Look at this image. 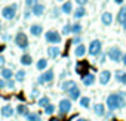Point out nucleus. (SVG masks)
<instances>
[{
	"mask_svg": "<svg viewBox=\"0 0 126 121\" xmlns=\"http://www.w3.org/2000/svg\"><path fill=\"white\" fill-rule=\"evenodd\" d=\"M71 33H73V34H76V36H77V34H80V33H82V24H79V22L73 24V25H71Z\"/></svg>",
	"mask_w": 126,
	"mask_h": 121,
	"instance_id": "obj_30",
	"label": "nucleus"
},
{
	"mask_svg": "<svg viewBox=\"0 0 126 121\" xmlns=\"http://www.w3.org/2000/svg\"><path fill=\"white\" fill-rule=\"evenodd\" d=\"M30 33H31V36L39 37V36H42V33H43V27H42L40 24H33V25L30 27Z\"/></svg>",
	"mask_w": 126,
	"mask_h": 121,
	"instance_id": "obj_13",
	"label": "nucleus"
},
{
	"mask_svg": "<svg viewBox=\"0 0 126 121\" xmlns=\"http://www.w3.org/2000/svg\"><path fill=\"white\" fill-rule=\"evenodd\" d=\"M110 80H111V73H110L108 70H104V71L99 74V83H101L102 86H105V84L110 83Z\"/></svg>",
	"mask_w": 126,
	"mask_h": 121,
	"instance_id": "obj_11",
	"label": "nucleus"
},
{
	"mask_svg": "<svg viewBox=\"0 0 126 121\" xmlns=\"http://www.w3.org/2000/svg\"><path fill=\"white\" fill-rule=\"evenodd\" d=\"M37 2H39V0H25V5H27V8H31V6H34Z\"/></svg>",
	"mask_w": 126,
	"mask_h": 121,
	"instance_id": "obj_38",
	"label": "nucleus"
},
{
	"mask_svg": "<svg viewBox=\"0 0 126 121\" xmlns=\"http://www.w3.org/2000/svg\"><path fill=\"white\" fill-rule=\"evenodd\" d=\"M27 120L28 121H42V117L37 112H28L27 114Z\"/></svg>",
	"mask_w": 126,
	"mask_h": 121,
	"instance_id": "obj_27",
	"label": "nucleus"
},
{
	"mask_svg": "<svg viewBox=\"0 0 126 121\" xmlns=\"http://www.w3.org/2000/svg\"><path fill=\"white\" fill-rule=\"evenodd\" d=\"M2 115H3L5 118L12 117V115H14V108H12L11 105H5V106L2 108Z\"/></svg>",
	"mask_w": 126,
	"mask_h": 121,
	"instance_id": "obj_21",
	"label": "nucleus"
},
{
	"mask_svg": "<svg viewBox=\"0 0 126 121\" xmlns=\"http://www.w3.org/2000/svg\"><path fill=\"white\" fill-rule=\"evenodd\" d=\"M11 38H12V37H11V34H5V36H3V40H6V41H8V40H11Z\"/></svg>",
	"mask_w": 126,
	"mask_h": 121,
	"instance_id": "obj_45",
	"label": "nucleus"
},
{
	"mask_svg": "<svg viewBox=\"0 0 126 121\" xmlns=\"http://www.w3.org/2000/svg\"><path fill=\"white\" fill-rule=\"evenodd\" d=\"M58 2H64V0H58Z\"/></svg>",
	"mask_w": 126,
	"mask_h": 121,
	"instance_id": "obj_52",
	"label": "nucleus"
},
{
	"mask_svg": "<svg viewBox=\"0 0 126 121\" xmlns=\"http://www.w3.org/2000/svg\"><path fill=\"white\" fill-rule=\"evenodd\" d=\"M85 15H86V9H85V6H79V8L73 12L74 19H80V18H83Z\"/></svg>",
	"mask_w": 126,
	"mask_h": 121,
	"instance_id": "obj_19",
	"label": "nucleus"
},
{
	"mask_svg": "<svg viewBox=\"0 0 126 121\" xmlns=\"http://www.w3.org/2000/svg\"><path fill=\"white\" fill-rule=\"evenodd\" d=\"M47 103H49V97H47V96H42V97L39 99V102H37V105H39L40 108H45Z\"/></svg>",
	"mask_w": 126,
	"mask_h": 121,
	"instance_id": "obj_32",
	"label": "nucleus"
},
{
	"mask_svg": "<svg viewBox=\"0 0 126 121\" xmlns=\"http://www.w3.org/2000/svg\"><path fill=\"white\" fill-rule=\"evenodd\" d=\"M53 78H55L53 71H52V70H47V71H45L42 75H39L37 83H39V84H47V83H50Z\"/></svg>",
	"mask_w": 126,
	"mask_h": 121,
	"instance_id": "obj_8",
	"label": "nucleus"
},
{
	"mask_svg": "<svg viewBox=\"0 0 126 121\" xmlns=\"http://www.w3.org/2000/svg\"><path fill=\"white\" fill-rule=\"evenodd\" d=\"M116 81L126 86V73L125 71H116Z\"/></svg>",
	"mask_w": 126,
	"mask_h": 121,
	"instance_id": "obj_24",
	"label": "nucleus"
},
{
	"mask_svg": "<svg viewBox=\"0 0 126 121\" xmlns=\"http://www.w3.org/2000/svg\"><path fill=\"white\" fill-rule=\"evenodd\" d=\"M16 112H18V115H21V117H27V114H28L30 111H28V106H27V105L19 103V105L16 106Z\"/></svg>",
	"mask_w": 126,
	"mask_h": 121,
	"instance_id": "obj_20",
	"label": "nucleus"
},
{
	"mask_svg": "<svg viewBox=\"0 0 126 121\" xmlns=\"http://www.w3.org/2000/svg\"><path fill=\"white\" fill-rule=\"evenodd\" d=\"M82 83H83L86 87H89V86H94V83H95V75H94V74H86V75H83V78H82Z\"/></svg>",
	"mask_w": 126,
	"mask_h": 121,
	"instance_id": "obj_16",
	"label": "nucleus"
},
{
	"mask_svg": "<svg viewBox=\"0 0 126 121\" xmlns=\"http://www.w3.org/2000/svg\"><path fill=\"white\" fill-rule=\"evenodd\" d=\"M67 93H68V97H70L71 100H77V99L80 97V89L77 87V84H76V86H73L71 89H68V90H67Z\"/></svg>",
	"mask_w": 126,
	"mask_h": 121,
	"instance_id": "obj_10",
	"label": "nucleus"
},
{
	"mask_svg": "<svg viewBox=\"0 0 126 121\" xmlns=\"http://www.w3.org/2000/svg\"><path fill=\"white\" fill-rule=\"evenodd\" d=\"M53 111H55V106L49 102L46 106H45V114H47V115H50V114H53Z\"/></svg>",
	"mask_w": 126,
	"mask_h": 121,
	"instance_id": "obj_33",
	"label": "nucleus"
},
{
	"mask_svg": "<svg viewBox=\"0 0 126 121\" xmlns=\"http://www.w3.org/2000/svg\"><path fill=\"white\" fill-rule=\"evenodd\" d=\"M68 34H71V24H65L62 28V36H68Z\"/></svg>",
	"mask_w": 126,
	"mask_h": 121,
	"instance_id": "obj_34",
	"label": "nucleus"
},
{
	"mask_svg": "<svg viewBox=\"0 0 126 121\" xmlns=\"http://www.w3.org/2000/svg\"><path fill=\"white\" fill-rule=\"evenodd\" d=\"M2 77L5 80H9V78H14V71L11 68H2Z\"/></svg>",
	"mask_w": 126,
	"mask_h": 121,
	"instance_id": "obj_26",
	"label": "nucleus"
},
{
	"mask_svg": "<svg viewBox=\"0 0 126 121\" xmlns=\"http://www.w3.org/2000/svg\"><path fill=\"white\" fill-rule=\"evenodd\" d=\"M122 62H123V65L126 67V53H125V55H122Z\"/></svg>",
	"mask_w": 126,
	"mask_h": 121,
	"instance_id": "obj_44",
	"label": "nucleus"
},
{
	"mask_svg": "<svg viewBox=\"0 0 126 121\" xmlns=\"http://www.w3.org/2000/svg\"><path fill=\"white\" fill-rule=\"evenodd\" d=\"M125 93H111L107 97V108L110 111H116V109H122L126 105L125 100Z\"/></svg>",
	"mask_w": 126,
	"mask_h": 121,
	"instance_id": "obj_1",
	"label": "nucleus"
},
{
	"mask_svg": "<svg viewBox=\"0 0 126 121\" xmlns=\"http://www.w3.org/2000/svg\"><path fill=\"white\" fill-rule=\"evenodd\" d=\"M46 67H47V59L42 58V59H39V60H37L36 68H37L39 71H45V68H46Z\"/></svg>",
	"mask_w": 126,
	"mask_h": 121,
	"instance_id": "obj_25",
	"label": "nucleus"
},
{
	"mask_svg": "<svg viewBox=\"0 0 126 121\" xmlns=\"http://www.w3.org/2000/svg\"><path fill=\"white\" fill-rule=\"evenodd\" d=\"M122 27H123V30H125V31H126V21H125V22H123V24H122Z\"/></svg>",
	"mask_w": 126,
	"mask_h": 121,
	"instance_id": "obj_47",
	"label": "nucleus"
},
{
	"mask_svg": "<svg viewBox=\"0 0 126 121\" xmlns=\"http://www.w3.org/2000/svg\"><path fill=\"white\" fill-rule=\"evenodd\" d=\"M16 11H18V5H16V3H12V5H9V6H6V8L2 9V16H3L5 19L11 21V19L15 18Z\"/></svg>",
	"mask_w": 126,
	"mask_h": 121,
	"instance_id": "obj_2",
	"label": "nucleus"
},
{
	"mask_svg": "<svg viewBox=\"0 0 126 121\" xmlns=\"http://www.w3.org/2000/svg\"><path fill=\"white\" fill-rule=\"evenodd\" d=\"M89 55L91 56H98V55H101V50H102V43L99 41V40H92L91 41V44H89Z\"/></svg>",
	"mask_w": 126,
	"mask_h": 121,
	"instance_id": "obj_4",
	"label": "nucleus"
},
{
	"mask_svg": "<svg viewBox=\"0 0 126 121\" xmlns=\"http://www.w3.org/2000/svg\"><path fill=\"white\" fill-rule=\"evenodd\" d=\"M79 103H80V106L82 108H89V105H91V99L89 97H86V96H83V97H79Z\"/></svg>",
	"mask_w": 126,
	"mask_h": 121,
	"instance_id": "obj_29",
	"label": "nucleus"
},
{
	"mask_svg": "<svg viewBox=\"0 0 126 121\" xmlns=\"http://www.w3.org/2000/svg\"><path fill=\"white\" fill-rule=\"evenodd\" d=\"M6 87H8V89H12V90H14V89H15V81H14L12 78L6 80Z\"/></svg>",
	"mask_w": 126,
	"mask_h": 121,
	"instance_id": "obj_35",
	"label": "nucleus"
},
{
	"mask_svg": "<svg viewBox=\"0 0 126 121\" xmlns=\"http://www.w3.org/2000/svg\"><path fill=\"white\" fill-rule=\"evenodd\" d=\"M3 49H5V46H0V52H2V50H3Z\"/></svg>",
	"mask_w": 126,
	"mask_h": 121,
	"instance_id": "obj_49",
	"label": "nucleus"
},
{
	"mask_svg": "<svg viewBox=\"0 0 126 121\" xmlns=\"http://www.w3.org/2000/svg\"><path fill=\"white\" fill-rule=\"evenodd\" d=\"M0 30H2V22H0Z\"/></svg>",
	"mask_w": 126,
	"mask_h": 121,
	"instance_id": "obj_51",
	"label": "nucleus"
},
{
	"mask_svg": "<svg viewBox=\"0 0 126 121\" xmlns=\"http://www.w3.org/2000/svg\"><path fill=\"white\" fill-rule=\"evenodd\" d=\"M61 12L62 13H65V15H70V13H73V3L70 2H65L64 0V3H62V6H61Z\"/></svg>",
	"mask_w": 126,
	"mask_h": 121,
	"instance_id": "obj_14",
	"label": "nucleus"
},
{
	"mask_svg": "<svg viewBox=\"0 0 126 121\" xmlns=\"http://www.w3.org/2000/svg\"><path fill=\"white\" fill-rule=\"evenodd\" d=\"M94 112L98 117H104L105 115V106H104V103H95L94 105Z\"/></svg>",
	"mask_w": 126,
	"mask_h": 121,
	"instance_id": "obj_18",
	"label": "nucleus"
},
{
	"mask_svg": "<svg viewBox=\"0 0 126 121\" xmlns=\"http://www.w3.org/2000/svg\"><path fill=\"white\" fill-rule=\"evenodd\" d=\"M21 64H22V65H25V67L31 65V64H33V58H31V55H28V53L21 55Z\"/></svg>",
	"mask_w": 126,
	"mask_h": 121,
	"instance_id": "obj_22",
	"label": "nucleus"
},
{
	"mask_svg": "<svg viewBox=\"0 0 126 121\" xmlns=\"http://www.w3.org/2000/svg\"><path fill=\"white\" fill-rule=\"evenodd\" d=\"M85 53H86V47H85V44H77L76 46V50H74V55L76 56H79V58H82V56H85Z\"/></svg>",
	"mask_w": 126,
	"mask_h": 121,
	"instance_id": "obj_23",
	"label": "nucleus"
},
{
	"mask_svg": "<svg viewBox=\"0 0 126 121\" xmlns=\"http://www.w3.org/2000/svg\"><path fill=\"white\" fill-rule=\"evenodd\" d=\"M58 111H59V115H65L71 111V102L70 99H61L59 103H58Z\"/></svg>",
	"mask_w": 126,
	"mask_h": 121,
	"instance_id": "obj_6",
	"label": "nucleus"
},
{
	"mask_svg": "<svg viewBox=\"0 0 126 121\" xmlns=\"http://www.w3.org/2000/svg\"><path fill=\"white\" fill-rule=\"evenodd\" d=\"M116 5H123V0H114Z\"/></svg>",
	"mask_w": 126,
	"mask_h": 121,
	"instance_id": "obj_46",
	"label": "nucleus"
},
{
	"mask_svg": "<svg viewBox=\"0 0 126 121\" xmlns=\"http://www.w3.org/2000/svg\"><path fill=\"white\" fill-rule=\"evenodd\" d=\"M88 2H89V0H76V3H77L79 6H85Z\"/></svg>",
	"mask_w": 126,
	"mask_h": 121,
	"instance_id": "obj_41",
	"label": "nucleus"
},
{
	"mask_svg": "<svg viewBox=\"0 0 126 121\" xmlns=\"http://www.w3.org/2000/svg\"><path fill=\"white\" fill-rule=\"evenodd\" d=\"M45 40H46L47 43H52V44H58V43H61L62 37H61V34H59V33H56V31L50 30V31H47V33L45 34Z\"/></svg>",
	"mask_w": 126,
	"mask_h": 121,
	"instance_id": "obj_5",
	"label": "nucleus"
},
{
	"mask_svg": "<svg viewBox=\"0 0 126 121\" xmlns=\"http://www.w3.org/2000/svg\"><path fill=\"white\" fill-rule=\"evenodd\" d=\"M6 87V83H5V78H0V89H5Z\"/></svg>",
	"mask_w": 126,
	"mask_h": 121,
	"instance_id": "obj_42",
	"label": "nucleus"
},
{
	"mask_svg": "<svg viewBox=\"0 0 126 121\" xmlns=\"http://www.w3.org/2000/svg\"><path fill=\"white\" fill-rule=\"evenodd\" d=\"M125 21H126V6H122L120 11H119V13H117V16H116V22L123 24Z\"/></svg>",
	"mask_w": 126,
	"mask_h": 121,
	"instance_id": "obj_17",
	"label": "nucleus"
},
{
	"mask_svg": "<svg viewBox=\"0 0 126 121\" xmlns=\"http://www.w3.org/2000/svg\"><path fill=\"white\" fill-rule=\"evenodd\" d=\"M5 64H6L5 56H3V55H0V68H3V67H5Z\"/></svg>",
	"mask_w": 126,
	"mask_h": 121,
	"instance_id": "obj_40",
	"label": "nucleus"
},
{
	"mask_svg": "<svg viewBox=\"0 0 126 121\" xmlns=\"http://www.w3.org/2000/svg\"><path fill=\"white\" fill-rule=\"evenodd\" d=\"M76 121H86V120H85V118H77Z\"/></svg>",
	"mask_w": 126,
	"mask_h": 121,
	"instance_id": "obj_48",
	"label": "nucleus"
},
{
	"mask_svg": "<svg viewBox=\"0 0 126 121\" xmlns=\"http://www.w3.org/2000/svg\"><path fill=\"white\" fill-rule=\"evenodd\" d=\"M30 15H31V11H27V12L24 13V18H25V19H28V18H30Z\"/></svg>",
	"mask_w": 126,
	"mask_h": 121,
	"instance_id": "obj_43",
	"label": "nucleus"
},
{
	"mask_svg": "<svg viewBox=\"0 0 126 121\" xmlns=\"http://www.w3.org/2000/svg\"><path fill=\"white\" fill-rule=\"evenodd\" d=\"M73 86H76V83H74L73 80H65L64 83L61 84V89L64 90V92H67V90H68V89H71Z\"/></svg>",
	"mask_w": 126,
	"mask_h": 121,
	"instance_id": "obj_28",
	"label": "nucleus"
},
{
	"mask_svg": "<svg viewBox=\"0 0 126 121\" xmlns=\"http://www.w3.org/2000/svg\"><path fill=\"white\" fill-rule=\"evenodd\" d=\"M71 43H73V44H76V46H77V44H80V43H82V37H80V34H77V36L73 38V41H71Z\"/></svg>",
	"mask_w": 126,
	"mask_h": 121,
	"instance_id": "obj_37",
	"label": "nucleus"
},
{
	"mask_svg": "<svg viewBox=\"0 0 126 121\" xmlns=\"http://www.w3.org/2000/svg\"><path fill=\"white\" fill-rule=\"evenodd\" d=\"M59 13H61V9H58V8H53L52 9V18H58Z\"/></svg>",
	"mask_w": 126,
	"mask_h": 121,
	"instance_id": "obj_36",
	"label": "nucleus"
},
{
	"mask_svg": "<svg viewBox=\"0 0 126 121\" xmlns=\"http://www.w3.org/2000/svg\"><path fill=\"white\" fill-rule=\"evenodd\" d=\"M30 96H31L33 99H36V97L39 96V90H37V89H33V90H31V93H30Z\"/></svg>",
	"mask_w": 126,
	"mask_h": 121,
	"instance_id": "obj_39",
	"label": "nucleus"
},
{
	"mask_svg": "<svg viewBox=\"0 0 126 121\" xmlns=\"http://www.w3.org/2000/svg\"><path fill=\"white\" fill-rule=\"evenodd\" d=\"M50 121H58V120H55V118H52V120H50Z\"/></svg>",
	"mask_w": 126,
	"mask_h": 121,
	"instance_id": "obj_50",
	"label": "nucleus"
},
{
	"mask_svg": "<svg viewBox=\"0 0 126 121\" xmlns=\"http://www.w3.org/2000/svg\"><path fill=\"white\" fill-rule=\"evenodd\" d=\"M101 22H102V25H105V27L111 25V24H113V13L104 12V13L101 15Z\"/></svg>",
	"mask_w": 126,
	"mask_h": 121,
	"instance_id": "obj_12",
	"label": "nucleus"
},
{
	"mask_svg": "<svg viewBox=\"0 0 126 121\" xmlns=\"http://www.w3.org/2000/svg\"><path fill=\"white\" fill-rule=\"evenodd\" d=\"M30 9H31V13H33L34 16H42V15L45 13V9H46V8H45V5H42V3L37 2V3H36L34 6H31Z\"/></svg>",
	"mask_w": 126,
	"mask_h": 121,
	"instance_id": "obj_9",
	"label": "nucleus"
},
{
	"mask_svg": "<svg viewBox=\"0 0 126 121\" xmlns=\"http://www.w3.org/2000/svg\"><path fill=\"white\" fill-rule=\"evenodd\" d=\"M107 55H108V58L113 60V62H120L122 60V50H120V47L119 46H111L110 49H108V52H107Z\"/></svg>",
	"mask_w": 126,
	"mask_h": 121,
	"instance_id": "obj_3",
	"label": "nucleus"
},
{
	"mask_svg": "<svg viewBox=\"0 0 126 121\" xmlns=\"http://www.w3.org/2000/svg\"><path fill=\"white\" fill-rule=\"evenodd\" d=\"M47 55H49V58L56 59V58L61 55V49H59V47H56V46H50V47L47 49Z\"/></svg>",
	"mask_w": 126,
	"mask_h": 121,
	"instance_id": "obj_15",
	"label": "nucleus"
},
{
	"mask_svg": "<svg viewBox=\"0 0 126 121\" xmlns=\"http://www.w3.org/2000/svg\"><path fill=\"white\" fill-rule=\"evenodd\" d=\"M24 78H25V71H24V70L16 71V74H15V80L21 83V81H24Z\"/></svg>",
	"mask_w": 126,
	"mask_h": 121,
	"instance_id": "obj_31",
	"label": "nucleus"
},
{
	"mask_svg": "<svg viewBox=\"0 0 126 121\" xmlns=\"http://www.w3.org/2000/svg\"><path fill=\"white\" fill-rule=\"evenodd\" d=\"M15 43H16V46L19 47V49H22V50H25L27 47H28V40H27V36L24 34V33H16V36H15Z\"/></svg>",
	"mask_w": 126,
	"mask_h": 121,
	"instance_id": "obj_7",
	"label": "nucleus"
}]
</instances>
